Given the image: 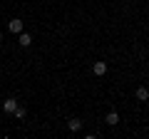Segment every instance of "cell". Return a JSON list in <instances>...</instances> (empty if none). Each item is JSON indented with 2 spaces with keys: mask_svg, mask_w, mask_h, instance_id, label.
Returning a JSON list of instances; mask_svg holds the SVG:
<instances>
[{
  "mask_svg": "<svg viewBox=\"0 0 149 139\" xmlns=\"http://www.w3.org/2000/svg\"><path fill=\"white\" fill-rule=\"evenodd\" d=\"M104 122L109 124V127H117V124H119V114H117V112H109V114L104 117Z\"/></svg>",
  "mask_w": 149,
  "mask_h": 139,
  "instance_id": "obj_4",
  "label": "cell"
},
{
  "mask_svg": "<svg viewBox=\"0 0 149 139\" xmlns=\"http://www.w3.org/2000/svg\"><path fill=\"white\" fill-rule=\"evenodd\" d=\"M137 99L139 102H147L149 99V90H147V87H139V90H137Z\"/></svg>",
  "mask_w": 149,
  "mask_h": 139,
  "instance_id": "obj_7",
  "label": "cell"
},
{
  "mask_svg": "<svg viewBox=\"0 0 149 139\" xmlns=\"http://www.w3.org/2000/svg\"><path fill=\"white\" fill-rule=\"evenodd\" d=\"M13 114H15L17 119H22V117H25V109H22V107H15V112H13Z\"/></svg>",
  "mask_w": 149,
  "mask_h": 139,
  "instance_id": "obj_8",
  "label": "cell"
},
{
  "mask_svg": "<svg viewBox=\"0 0 149 139\" xmlns=\"http://www.w3.org/2000/svg\"><path fill=\"white\" fill-rule=\"evenodd\" d=\"M124 3H132V0H124Z\"/></svg>",
  "mask_w": 149,
  "mask_h": 139,
  "instance_id": "obj_9",
  "label": "cell"
},
{
  "mask_svg": "<svg viewBox=\"0 0 149 139\" xmlns=\"http://www.w3.org/2000/svg\"><path fill=\"white\" fill-rule=\"evenodd\" d=\"M17 42H20L22 47H30V45H32V38H30V35H27L25 30H22L20 35H17Z\"/></svg>",
  "mask_w": 149,
  "mask_h": 139,
  "instance_id": "obj_3",
  "label": "cell"
},
{
  "mask_svg": "<svg viewBox=\"0 0 149 139\" xmlns=\"http://www.w3.org/2000/svg\"><path fill=\"white\" fill-rule=\"evenodd\" d=\"M15 107H17V99H15V97H8V99L3 102V109H5V112H15Z\"/></svg>",
  "mask_w": 149,
  "mask_h": 139,
  "instance_id": "obj_2",
  "label": "cell"
},
{
  "mask_svg": "<svg viewBox=\"0 0 149 139\" xmlns=\"http://www.w3.org/2000/svg\"><path fill=\"white\" fill-rule=\"evenodd\" d=\"M0 40H3V32H0Z\"/></svg>",
  "mask_w": 149,
  "mask_h": 139,
  "instance_id": "obj_10",
  "label": "cell"
},
{
  "mask_svg": "<svg viewBox=\"0 0 149 139\" xmlns=\"http://www.w3.org/2000/svg\"><path fill=\"white\" fill-rule=\"evenodd\" d=\"M8 27H10V32L20 35V32H22V20H20V17H13V20L8 22Z\"/></svg>",
  "mask_w": 149,
  "mask_h": 139,
  "instance_id": "obj_1",
  "label": "cell"
},
{
  "mask_svg": "<svg viewBox=\"0 0 149 139\" xmlns=\"http://www.w3.org/2000/svg\"><path fill=\"white\" fill-rule=\"evenodd\" d=\"M67 127H70V132H80V129H82V122H80V119H70V122H67Z\"/></svg>",
  "mask_w": 149,
  "mask_h": 139,
  "instance_id": "obj_6",
  "label": "cell"
},
{
  "mask_svg": "<svg viewBox=\"0 0 149 139\" xmlns=\"http://www.w3.org/2000/svg\"><path fill=\"white\" fill-rule=\"evenodd\" d=\"M92 70H95L97 77H102V75L107 72V62H95V67H92Z\"/></svg>",
  "mask_w": 149,
  "mask_h": 139,
  "instance_id": "obj_5",
  "label": "cell"
}]
</instances>
